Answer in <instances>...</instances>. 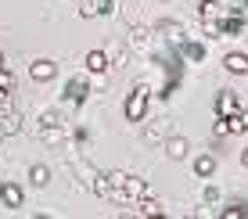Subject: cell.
I'll return each mask as SVG.
<instances>
[{
    "instance_id": "5bb4252c",
    "label": "cell",
    "mask_w": 248,
    "mask_h": 219,
    "mask_svg": "<svg viewBox=\"0 0 248 219\" xmlns=\"http://www.w3.org/2000/svg\"><path fill=\"white\" fill-rule=\"evenodd\" d=\"M133 216H148V219H158V216H166V208H162V201L155 194H148V198H140L133 205Z\"/></svg>"
},
{
    "instance_id": "4dcf8cb0",
    "label": "cell",
    "mask_w": 248,
    "mask_h": 219,
    "mask_svg": "<svg viewBox=\"0 0 248 219\" xmlns=\"http://www.w3.org/2000/svg\"><path fill=\"white\" fill-rule=\"evenodd\" d=\"M79 18H97V7H93V0H90V4H83V7H79Z\"/></svg>"
},
{
    "instance_id": "d6986e66",
    "label": "cell",
    "mask_w": 248,
    "mask_h": 219,
    "mask_svg": "<svg viewBox=\"0 0 248 219\" xmlns=\"http://www.w3.org/2000/svg\"><path fill=\"white\" fill-rule=\"evenodd\" d=\"M0 201H4L7 208H22L25 205V190L18 187V183H7L4 180V194H0Z\"/></svg>"
},
{
    "instance_id": "44dd1931",
    "label": "cell",
    "mask_w": 248,
    "mask_h": 219,
    "mask_svg": "<svg viewBox=\"0 0 248 219\" xmlns=\"http://www.w3.org/2000/svg\"><path fill=\"white\" fill-rule=\"evenodd\" d=\"M29 183H32V187H47V183H50V165H44V162L29 165Z\"/></svg>"
},
{
    "instance_id": "f35d334b",
    "label": "cell",
    "mask_w": 248,
    "mask_h": 219,
    "mask_svg": "<svg viewBox=\"0 0 248 219\" xmlns=\"http://www.w3.org/2000/svg\"><path fill=\"white\" fill-rule=\"evenodd\" d=\"M245 36H248V25H245Z\"/></svg>"
},
{
    "instance_id": "30bf717a",
    "label": "cell",
    "mask_w": 248,
    "mask_h": 219,
    "mask_svg": "<svg viewBox=\"0 0 248 219\" xmlns=\"http://www.w3.org/2000/svg\"><path fill=\"white\" fill-rule=\"evenodd\" d=\"M176 50H180V58L187 65H202L205 61V44H202V40H184Z\"/></svg>"
},
{
    "instance_id": "484cf974",
    "label": "cell",
    "mask_w": 248,
    "mask_h": 219,
    "mask_svg": "<svg viewBox=\"0 0 248 219\" xmlns=\"http://www.w3.org/2000/svg\"><path fill=\"white\" fill-rule=\"evenodd\" d=\"M219 219H248V205H230V208H219Z\"/></svg>"
},
{
    "instance_id": "6da1fadb",
    "label": "cell",
    "mask_w": 248,
    "mask_h": 219,
    "mask_svg": "<svg viewBox=\"0 0 248 219\" xmlns=\"http://www.w3.org/2000/svg\"><path fill=\"white\" fill-rule=\"evenodd\" d=\"M148 104H151V87L148 83H137V87L130 90V97L123 101V115H126V122H144L148 119Z\"/></svg>"
},
{
    "instance_id": "ba28073f",
    "label": "cell",
    "mask_w": 248,
    "mask_h": 219,
    "mask_svg": "<svg viewBox=\"0 0 248 219\" xmlns=\"http://www.w3.org/2000/svg\"><path fill=\"white\" fill-rule=\"evenodd\" d=\"M58 75V61H50V58H36V61L29 65V79L32 83H50Z\"/></svg>"
},
{
    "instance_id": "8fae6325",
    "label": "cell",
    "mask_w": 248,
    "mask_h": 219,
    "mask_svg": "<svg viewBox=\"0 0 248 219\" xmlns=\"http://www.w3.org/2000/svg\"><path fill=\"white\" fill-rule=\"evenodd\" d=\"M105 54H108V61L115 65V69H123V65H130V44H123V40H112V44L105 47Z\"/></svg>"
},
{
    "instance_id": "ac0fdd59",
    "label": "cell",
    "mask_w": 248,
    "mask_h": 219,
    "mask_svg": "<svg viewBox=\"0 0 248 219\" xmlns=\"http://www.w3.org/2000/svg\"><path fill=\"white\" fill-rule=\"evenodd\" d=\"M212 173H216V155H194V176L198 180H212Z\"/></svg>"
},
{
    "instance_id": "1f68e13d",
    "label": "cell",
    "mask_w": 248,
    "mask_h": 219,
    "mask_svg": "<svg viewBox=\"0 0 248 219\" xmlns=\"http://www.w3.org/2000/svg\"><path fill=\"white\" fill-rule=\"evenodd\" d=\"M0 90H11V72L0 69Z\"/></svg>"
},
{
    "instance_id": "cb8c5ba5",
    "label": "cell",
    "mask_w": 248,
    "mask_h": 219,
    "mask_svg": "<svg viewBox=\"0 0 248 219\" xmlns=\"http://www.w3.org/2000/svg\"><path fill=\"white\" fill-rule=\"evenodd\" d=\"M11 112H18L15 94H11V90H0V119H4V115H11Z\"/></svg>"
},
{
    "instance_id": "e575fe53",
    "label": "cell",
    "mask_w": 248,
    "mask_h": 219,
    "mask_svg": "<svg viewBox=\"0 0 248 219\" xmlns=\"http://www.w3.org/2000/svg\"><path fill=\"white\" fill-rule=\"evenodd\" d=\"M227 4H237V7H248V0H227Z\"/></svg>"
},
{
    "instance_id": "d590c367",
    "label": "cell",
    "mask_w": 248,
    "mask_h": 219,
    "mask_svg": "<svg viewBox=\"0 0 248 219\" xmlns=\"http://www.w3.org/2000/svg\"><path fill=\"white\" fill-rule=\"evenodd\" d=\"M0 69H7V65H4V50H0Z\"/></svg>"
},
{
    "instance_id": "9a60e30c",
    "label": "cell",
    "mask_w": 248,
    "mask_h": 219,
    "mask_svg": "<svg viewBox=\"0 0 248 219\" xmlns=\"http://www.w3.org/2000/svg\"><path fill=\"white\" fill-rule=\"evenodd\" d=\"M223 11H227L223 0H202V4H198V18L202 22H219V18H223Z\"/></svg>"
},
{
    "instance_id": "8992f818",
    "label": "cell",
    "mask_w": 248,
    "mask_h": 219,
    "mask_svg": "<svg viewBox=\"0 0 248 219\" xmlns=\"http://www.w3.org/2000/svg\"><path fill=\"white\" fill-rule=\"evenodd\" d=\"M36 137L44 140L47 147H62L65 140H68V133H65L62 122H40V126H36Z\"/></svg>"
},
{
    "instance_id": "7402d4cb",
    "label": "cell",
    "mask_w": 248,
    "mask_h": 219,
    "mask_svg": "<svg viewBox=\"0 0 248 219\" xmlns=\"http://www.w3.org/2000/svg\"><path fill=\"white\" fill-rule=\"evenodd\" d=\"M227 122H230V133H248V108H237Z\"/></svg>"
},
{
    "instance_id": "2e32d148",
    "label": "cell",
    "mask_w": 248,
    "mask_h": 219,
    "mask_svg": "<svg viewBox=\"0 0 248 219\" xmlns=\"http://www.w3.org/2000/svg\"><path fill=\"white\" fill-rule=\"evenodd\" d=\"M166 137H173L169 122H148L144 126V140H148V144H166Z\"/></svg>"
},
{
    "instance_id": "f1b7e54d",
    "label": "cell",
    "mask_w": 248,
    "mask_h": 219,
    "mask_svg": "<svg viewBox=\"0 0 248 219\" xmlns=\"http://www.w3.org/2000/svg\"><path fill=\"white\" fill-rule=\"evenodd\" d=\"M93 7H97V18H105V15H115V0H93Z\"/></svg>"
},
{
    "instance_id": "f546056e",
    "label": "cell",
    "mask_w": 248,
    "mask_h": 219,
    "mask_svg": "<svg viewBox=\"0 0 248 219\" xmlns=\"http://www.w3.org/2000/svg\"><path fill=\"white\" fill-rule=\"evenodd\" d=\"M202 32H205V36H212V40H219V36H223L219 22H202Z\"/></svg>"
},
{
    "instance_id": "9c48e42d",
    "label": "cell",
    "mask_w": 248,
    "mask_h": 219,
    "mask_svg": "<svg viewBox=\"0 0 248 219\" xmlns=\"http://www.w3.org/2000/svg\"><path fill=\"white\" fill-rule=\"evenodd\" d=\"M237 108H241V101H237V90H219V94H216V115L230 119Z\"/></svg>"
},
{
    "instance_id": "ffe728a7",
    "label": "cell",
    "mask_w": 248,
    "mask_h": 219,
    "mask_svg": "<svg viewBox=\"0 0 248 219\" xmlns=\"http://www.w3.org/2000/svg\"><path fill=\"white\" fill-rule=\"evenodd\" d=\"M0 130H4V137H18V133L25 130V122H22V108H18V112H11V115H4V119H0Z\"/></svg>"
},
{
    "instance_id": "52a82bcc",
    "label": "cell",
    "mask_w": 248,
    "mask_h": 219,
    "mask_svg": "<svg viewBox=\"0 0 248 219\" xmlns=\"http://www.w3.org/2000/svg\"><path fill=\"white\" fill-rule=\"evenodd\" d=\"M162 151H166V158H169V162H184V158L191 155V140L180 137V133H173V137H166Z\"/></svg>"
},
{
    "instance_id": "e0dca14e",
    "label": "cell",
    "mask_w": 248,
    "mask_h": 219,
    "mask_svg": "<svg viewBox=\"0 0 248 219\" xmlns=\"http://www.w3.org/2000/svg\"><path fill=\"white\" fill-rule=\"evenodd\" d=\"M223 69L230 75H248V54H241V50H230V54L223 58Z\"/></svg>"
},
{
    "instance_id": "4316f807",
    "label": "cell",
    "mask_w": 248,
    "mask_h": 219,
    "mask_svg": "<svg viewBox=\"0 0 248 219\" xmlns=\"http://www.w3.org/2000/svg\"><path fill=\"white\" fill-rule=\"evenodd\" d=\"M176 90H180V79H166V83H162V87H158V94H155V97H162V101H169V97L176 94Z\"/></svg>"
},
{
    "instance_id": "836d02e7",
    "label": "cell",
    "mask_w": 248,
    "mask_h": 219,
    "mask_svg": "<svg viewBox=\"0 0 248 219\" xmlns=\"http://www.w3.org/2000/svg\"><path fill=\"white\" fill-rule=\"evenodd\" d=\"M241 165H245V169H248V147L241 151Z\"/></svg>"
},
{
    "instance_id": "3957f363",
    "label": "cell",
    "mask_w": 248,
    "mask_h": 219,
    "mask_svg": "<svg viewBox=\"0 0 248 219\" xmlns=\"http://www.w3.org/2000/svg\"><path fill=\"white\" fill-rule=\"evenodd\" d=\"M155 40H162V44H169V47H180L184 40H187V29L176 18H162V22H155Z\"/></svg>"
},
{
    "instance_id": "83f0119b",
    "label": "cell",
    "mask_w": 248,
    "mask_h": 219,
    "mask_svg": "<svg viewBox=\"0 0 248 219\" xmlns=\"http://www.w3.org/2000/svg\"><path fill=\"white\" fill-rule=\"evenodd\" d=\"M212 137H219V140L230 137V122L223 119V115H216V122H212Z\"/></svg>"
},
{
    "instance_id": "277c9868",
    "label": "cell",
    "mask_w": 248,
    "mask_h": 219,
    "mask_svg": "<svg viewBox=\"0 0 248 219\" xmlns=\"http://www.w3.org/2000/svg\"><path fill=\"white\" fill-rule=\"evenodd\" d=\"M151 40H155V32L148 29V25H130V36H126V44H130V50H137V54H151Z\"/></svg>"
},
{
    "instance_id": "d4e9b609",
    "label": "cell",
    "mask_w": 248,
    "mask_h": 219,
    "mask_svg": "<svg viewBox=\"0 0 248 219\" xmlns=\"http://www.w3.org/2000/svg\"><path fill=\"white\" fill-rule=\"evenodd\" d=\"M202 201L205 205H219V187L212 180H205V187H202Z\"/></svg>"
},
{
    "instance_id": "4fadbf2b",
    "label": "cell",
    "mask_w": 248,
    "mask_h": 219,
    "mask_svg": "<svg viewBox=\"0 0 248 219\" xmlns=\"http://www.w3.org/2000/svg\"><path fill=\"white\" fill-rule=\"evenodd\" d=\"M123 194H126V201H133V205H137L140 198H148V194H151V187L140 180V176H133V173H130V176H126V187H123Z\"/></svg>"
},
{
    "instance_id": "5b68a950",
    "label": "cell",
    "mask_w": 248,
    "mask_h": 219,
    "mask_svg": "<svg viewBox=\"0 0 248 219\" xmlns=\"http://www.w3.org/2000/svg\"><path fill=\"white\" fill-rule=\"evenodd\" d=\"M62 97H65V104H83V101L90 97V83L83 79V75H72V79L65 83Z\"/></svg>"
},
{
    "instance_id": "8d00e7d4",
    "label": "cell",
    "mask_w": 248,
    "mask_h": 219,
    "mask_svg": "<svg viewBox=\"0 0 248 219\" xmlns=\"http://www.w3.org/2000/svg\"><path fill=\"white\" fill-rule=\"evenodd\" d=\"M0 194H4V180H0Z\"/></svg>"
},
{
    "instance_id": "7a4b0ae2",
    "label": "cell",
    "mask_w": 248,
    "mask_h": 219,
    "mask_svg": "<svg viewBox=\"0 0 248 219\" xmlns=\"http://www.w3.org/2000/svg\"><path fill=\"white\" fill-rule=\"evenodd\" d=\"M65 162H68V169L76 173V183H79V187H93V180L101 176V169L93 162H87L83 155H65Z\"/></svg>"
},
{
    "instance_id": "7c38bea8",
    "label": "cell",
    "mask_w": 248,
    "mask_h": 219,
    "mask_svg": "<svg viewBox=\"0 0 248 219\" xmlns=\"http://www.w3.org/2000/svg\"><path fill=\"white\" fill-rule=\"evenodd\" d=\"M83 65H87V72H90V75H105L108 69H112V61H108V54H105V50H87Z\"/></svg>"
},
{
    "instance_id": "d6a6232c",
    "label": "cell",
    "mask_w": 248,
    "mask_h": 219,
    "mask_svg": "<svg viewBox=\"0 0 248 219\" xmlns=\"http://www.w3.org/2000/svg\"><path fill=\"white\" fill-rule=\"evenodd\" d=\"M40 122H62V115H58V112H44V115H40Z\"/></svg>"
},
{
    "instance_id": "74e56055",
    "label": "cell",
    "mask_w": 248,
    "mask_h": 219,
    "mask_svg": "<svg viewBox=\"0 0 248 219\" xmlns=\"http://www.w3.org/2000/svg\"><path fill=\"white\" fill-rule=\"evenodd\" d=\"M0 140H4V130H0Z\"/></svg>"
},
{
    "instance_id": "603a6c76",
    "label": "cell",
    "mask_w": 248,
    "mask_h": 219,
    "mask_svg": "<svg viewBox=\"0 0 248 219\" xmlns=\"http://www.w3.org/2000/svg\"><path fill=\"white\" fill-rule=\"evenodd\" d=\"M90 190H93V194H97L101 201H112V183H108V176H105V173L93 180V187H90Z\"/></svg>"
}]
</instances>
